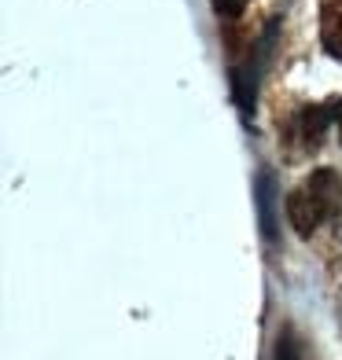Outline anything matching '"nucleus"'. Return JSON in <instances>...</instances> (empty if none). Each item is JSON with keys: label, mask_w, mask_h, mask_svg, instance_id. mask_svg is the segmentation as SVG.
<instances>
[{"label": "nucleus", "mask_w": 342, "mask_h": 360, "mask_svg": "<svg viewBox=\"0 0 342 360\" xmlns=\"http://www.w3.org/2000/svg\"><path fill=\"white\" fill-rule=\"evenodd\" d=\"M342 206V180L335 169H317L287 195V221L298 236H313Z\"/></svg>", "instance_id": "obj_1"}, {"label": "nucleus", "mask_w": 342, "mask_h": 360, "mask_svg": "<svg viewBox=\"0 0 342 360\" xmlns=\"http://www.w3.org/2000/svg\"><path fill=\"white\" fill-rule=\"evenodd\" d=\"M331 114H335V125H338V140H342V100L331 103Z\"/></svg>", "instance_id": "obj_7"}, {"label": "nucleus", "mask_w": 342, "mask_h": 360, "mask_svg": "<svg viewBox=\"0 0 342 360\" xmlns=\"http://www.w3.org/2000/svg\"><path fill=\"white\" fill-rule=\"evenodd\" d=\"M258 210H262L265 243H276L280 239V224H276V214H280V191H276V176L269 169L258 176Z\"/></svg>", "instance_id": "obj_3"}, {"label": "nucleus", "mask_w": 342, "mask_h": 360, "mask_svg": "<svg viewBox=\"0 0 342 360\" xmlns=\"http://www.w3.org/2000/svg\"><path fill=\"white\" fill-rule=\"evenodd\" d=\"M324 41L335 56H342V0H328L324 8Z\"/></svg>", "instance_id": "obj_4"}, {"label": "nucleus", "mask_w": 342, "mask_h": 360, "mask_svg": "<svg viewBox=\"0 0 342 360\" xmlns=\"http://www.w3.org/2000/svg\"><path fill=\"white\" fill-rule=\"evenodd\" d=\"M272 360H305V349H302V342H298V335L291 331V327H284L280 338H276Z\"/></svg>", "instance_id": "obj_5"}, {"label": "nucleus", "mask_w": 342, "mask_h": 360, "mask_svg": "<svg viewBox=\"0 0 342 360\" xmlns=\"http://www.w3.org/2000/svg\"><path fill=\"white\" fill-rule=\"evenodd\" d=\"M272 37H276V22L265 26V34H262V41L254 44V52L243 59L239 67H232V96H236V103L243 110V118H251V114H254L258 81H262V67H265V59L272 52Z\"/></svg>", "instance_id": "obj_2"}, {"label": "nucleus", "mask_w": 342, "mask_h": 360, "mask_svg": "<svg viewBox=\"0 0 342 360\" xmlns=\"http://www.w3.org/2000/svg\"><path fill=\"white\" fill-rule=\"evenodd\" d=\"M243 4H247V0H214L217 15H224V19H236V15L243 11Z\"/></svg>", "instance_id": "obj_6"}]
</instances>
